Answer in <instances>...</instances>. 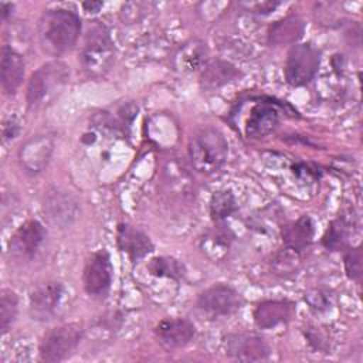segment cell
I'll return each instance as SVG.
<instances>
[{
	"label": "cell",
	"instance_id": "cell-1",
	"mask_svg": "<svg viewBox=\"0 0 363 363\" xmlns=\"http://www.w3.org/2000/svg\"><path fill=\"white\" fill-rule=\"evenodd\" d=\"M81 31L79 17L65 9H52L41 14L38 35L43 48L54 55L68 51L78 40Z\"/></svg>",
	"mask_w": 363,
	"mask_h": 363
},
{
	"label": "cell",
	"instance_id": "cell-2",
	"mask_svg": "<svg viewBox=\"0 0 363 363\" xmlns=\"http://www.w3.org/2000/svg\"><path fill=\"white\" fill-rule=\"evenodd\" d=\"M228 155V143L224 135L211 126L197 130L189 142L190 162L196 170L210 174L218 170Z\"/></svg>",
	"mask_w": 363,
	"mask_h": 363
},
{
	"label": "cell",
	"instance_id": "cell-3",
	"mask_svg": "<svg viewBox=\"0 0 363 363\" xmlns=\"http://www.w3.org/2000/svg\"><path fill=\"white\" fill-rule=\"evenodd\" d=\"M113 58V43L104 24L94 26L85 35L81 50V62L89 77H101Z\"/></svg>",
	"mask_w": 363,
	"mask_h": 363
},
{
	"label": "cell",
	"instance_id": "cell-4",
	"mask_svg": "<svg viewBox=\"0 0 363 363\" xmlns=\"http://www.w3.org/2000/svg\"><path fill=\"white\" fill-rule=\"evenodd\" d=\"M68 79V69L60 61L47 62L40 67L30 78L27 85V102L35 106L54 95Z\"/></svg>",
	"mask_w": 363,
	"mask_h": 363
},
{
	"label": "cell",
	"instance_id": "cell-5",
	"mask_svg": "<svg viewBox=\"0 0 363 363\" xmlns=\"http://www.w3.org/2000/svg\"><path fill=\"white\" fill-rule=\"evenodd\" d=\"M82 337L79 323H67L50 330L41 345L40 357L44 362H61L69 357Z\"/></svg>",
	"mask_w": 363,
	"mask_h": 363
},
{
	"label": "cell",
	"instance_id": "cell-6",
	"mask_svg": "<svg viewBox=\"0 0 363 363\" xmlns=\"http://www.w3.org/2000/svg\"><path fill=\"white\" fill-rule=\"evenodd\" d=\"M319 51L308 43L294 45L286 57L285 78L292 86L306 85L319 67Z\"/></svg>",
	"mask_w": 363,
	"mask_h": 363
},
{
	"label": "cell",
	"instance_id": "cell-7",
	"mask_svg": "<svg viewBox=\"0 0 363 363\" xmlns=\"http://www.w3.org/2000/svg\"><path fill=\"white\" fill-rule=\"evenodd\" d=\"M240 294L225 284H216L200 294L197 305L211 316H228L241 308Z\"/></svg>",
	"mask_w": 363,
	"mask_h": 363
},
{
	"label": "cell",
	"instance_id": "cell-8",
	"mask_svg": "<svg viewBox=\"0 0 363 363\" xmlns=\"http://www.w3.org/2000/svg\"><path fill=\"white\" fill-rule=\"evenodd\" d=\"M112 282V265L106 250L94 252L84 268L82 284L86 294L92 296H102L108 292Z\"/></svg>",
	"mask_w": 363,
	"mask_h": 363
},
{
	"label": "cell",
	"instance_id": "cell-9",
	"mask_svg": "<svg viewBox=\"0 0 363 363\" xmlns=\"http://www.w3.org/2000/svg\"><path fill=\"white\" fill-rule=\"evenodd\" d=\"M227 353L241 362L265 360L269 354V347L265 340L252 333L231 335L225 343Z\"/></svg>",
	"mask_w": 363,
	"mask_h": 363
},
{
	"label": "cell",
	"instance_id": "cell-10",
	"mask_svg": "<svg viewBox=\"0 0 363 363\" xmlns=\"http://www.w3.org/2000/svg\"><path fill=\"white\" fill-rule=\"evenodd\" d=\"M45 228L37 220L23 223L10 240V252L20 258H31L45 238Z\"/></svg>",
	"mask_w": 363,
	"mask_h": 363
},
{
	"label": "cell",
	"instance_id": "cell-11",
	"mask_svg": "<svg viewBox=\"0 0 363 363\" xmlns=\"http://www.w3.org/2000/svg\"><path fill=\"white\" fill-rule=\"evenodd\" d=\"M155 333L160 345L169 350L186 346L194 336V325L183 318H166L162 319L156 328Z\"/></svg>",
	"mask_w": 363,
	"mask_h": 363
},
{
	"label": "cell",
	"instance_id": "cell-12",
	"mask_svg": "<svg viewBox=\"0 0 363 363\" xmlns=\"http://www.w3.org/2000/svg\"><path fill=\"white\" fill-rule=\"evenodd\" d=\"M62 296L60 282H45L38 285L30 295V311L34 319L48 320L52 318Z\"/></svg>",
	"mask_w": 363,
	"mask_h": 363
},
{
	"label": "cell",
	"instance_id": "cell-13",
	"mask_svg": "<svg viewBox=\"0 0 363 363\" xmlns=\"http://www.w3.org/2000/svg\"><path fill=\"white\" fill-rule=\"evenodd\" d=\"M295 313V305L286 299H268L257 305L254 311V322L261 329H272L281 323H286Z\"/></svg>",
	"mask_w": 363,
	"mask_h": 363
},
{
	"label": "cell",
	"instance_id": "cell-14",
	"mask_svg": "<svg viewBox=\"0 0 363 363\" xmlns=\"http://www.w3.org/2000/svg\"><path fill=\"white\" fill-rule=\"evenodd\" d=\"M116 242L122 252H125L130 261H138L153 251L150 238L139 228L121 223L116 230Z\"/></svg>",
	"mask_w": 363,
	"mask_h": 363
},
{
	"label": "cell",
	"instance_id": "cell-15",
	"mask_svg": "<svg viewBox=\"0 0 363 363\" xmlns=\"http://www.w3.org/2000/svg\"><path fill=\"white\" fill-rule=\"evenodd\" d=\"M278 109L272 102H258L252 106L247 123L245 133L248 138H262L271 133L278 125Z\"/></svg>",
	"mask_w": 363,
	"mask_h": 363
},
{
	"label": "cell",
	"instance_id": "cell-16",
	"mask_svg": "<svg viewBox=\"0 0 363 363\" xmlns=\"http://www.w3.org/2000/svg\"><path fill=\"white\" fill-rule=\"evenodd\" d=\"M52 152V142L44 135L31 138L20 150V160L30 172H40L48 163Z\"/></svg>",
	"mask_w": 363,
	"mask_h": 363
},
{
	"label": "cell",
	"instance_id": "cell-17",
	"mask_svg": "<svg viewBox=\"0 0 363 363\" xmlns=\"http://www.w3.org/2000/svg\"><path fill=\"white\" fill-rule=\"evenodd\" d=\"M24 77L23 57L9 45L1 50V86L6 94H14Z\"/></svg>",
	"mask_w": 363,
	"mask_h": 363
},
{
	"label": "cell",
	"instance_id": "cell-18",
	"mask_svg": "<svg viewBox=\"0 0 363 363\" xmlns=\"http://www.w3.org/2000/svg\"><path fill=\"white\" fill-rule=\"evenodd\" d=\"M313 237V224L308 216L299 217L296 221L288 224L282 230L284 245L289 250L301 252L305 250Z\"/></svg>",
	"mask_w": 363,
	"mask_h": 363
},
{
	"label": "cell",
	"instance_id": "cell-19",
	"mask_svg": "<svg viewBox=\"0 0 363 363\" xmlns=\"http://www.w3.org/2000/svg\"><path fill=\"white\" fill-rule=\"evenodd\" d=\"M44 208L48 213V217L58 224H69L71 220L75 217V201L69 197V194H65V191L54 190L51 191L47 199Z\"/></svg>",
	"mask_w": 363,
	"mask_h": 363
},
{
	"label": "cell",
	"instance_id": "cell-20",
	"mask_svg": "<svg viewBox=\"0 0 363 363\" xmlns=\"http://www.w3.org/2000/svg\"><path fill=\"white\" fill-rule=\"evenodd\" d=\"M206 57H207L206 44L197 40H191L179 48L177 54L174 55V64L177 69L183 72H190L197 68H201L206 62Z\"/></svg>",
	"mask_w": 363,
	"mask_h": 363
},
{
	"label": "cell",
	"instance_id": "cell-21",
	"mask_svg": "<svg viewBox=\"0 0 363 363\" xmlns=\"http://www.w3.org/2000/svg\"><path fill=\"white\" fill-rule=\"evenodd\" d=\"M238 75V71L225 61H213L203 67L201 85L206 89H217Z\"/></svg>",
	"mask_w": 363,
	"mask_h": 363
},
{
	"label": "cell",
	"instance_id": "cell-22",
	"mask_svg": "<svg viewBox=\"0 0 363 363\" xmlns=\"http://www.w3.org/2000/svg\"><path fill=\"white\" fill-rule=\"evenodd\" d=\"M302 31L303 23L298 17L289 16L269 27L268 38L272 44H289L296 41L302 35Z\"/></svg>",
	"mask_w": 363,
	"mask_h": 363
},
{
	"label": "cell",
	"instance_id": "cell-23",
	"mask_svg": "<svg viewBox=\"0 0 363 363\" xmlns=\"http://www.w3.org/2000/svg\"><path fill=\"white\" fill-rule=\"evenodd\" d=\"M231 241H233V234L228 230L216 228L203 238L201 247H203V251H206V254L210 258L220 259L228 251Z\"/></svg>",
	"mask_w": 363,
	"mask_h": 363
},
{
	"label": "cell",
	"instance_id": "cell-24",
	"mask_svg": "<svg viewBox=\"0 0 363 363\" xmlns=\"http://www.w3.org/2000/svg\"><path fill=\"white\" fill-rule=\"evenodd\" d=\"M147 269L155 277L180 279L184 274L183 265L172 257H156L147 264Z\"/></svg>",
	"mask_w": 363,
	"mask_h": 363
},
{
	"label": "cell",
	"instance_id": "cell-25",
	"mask_svg": "<svg viewBox=\"0 0 363 363\" xmlns=\"http://www.w3.org/2000/svg\"><path fill=\"white\" fill-rule=\"evenodd\" d=\"M17 305L18 299L14 291L11 289H1L0 294V329L3 333L9 330L11 323L16 319L17 315Z\"/></svg>",
	"mask_w": 363,
	"mask_h": 363
},
{
	"label": "cell",
	"instance_id": "cell-26",
	"mask_svg": "<svg viewBox=\"0 0 363 363\" xmlns=\"http://www.w3.org/2000/svg\"><path fill=\"white\" fill-rule=\"evenodd\" d=\"M346 241H347V224L342 218L333 220L323 235V240H322L323 245L328 250L337 251L346 245Z\"/></svg>",
	"mask_w": 363,
	"mask_h": 363
},
{
	"label": "cell",
	"instance_id": "cell-27",
	"mask_svg": "<svg viewBox=\"0 0 363 363\" xmlns=\"http://www.w3.org/2000/svg\"><path fill=\"white\" fill-rule=\"evenodd\" d=\"M235 208H237V203L233 193L230 191H218L211 197L210 213H211V217L217 221L227 218L230 214L235 211Z\"/></svg>",
	"mask_w": 363,
	"mask_h": 363
},
{
	"label": "cell",
	"instance_id": "cell-28",
	"mask_svg": "<svg viewBox=\"0 0 363 363\" xmlns=\"http://www.w3.org/2000/svg\"><path fill=\"white\" fill-rule=\"evenodd\" d=\"M362 248L360 247H354V248H349L347 252L345 254V271L346 275L356 281L360 282L362 279Z\"/></svg>",
	"mask_w": 363,
	"mask_h": 363
},
{
	"label": "cell",
	"instance_id": "cell-29",
	"mask_svg": "<svg viewBox=\"0 0 363 363\" xmlns=\"http://www.w3.org/2000/svg\"><path fill=\"white\" fill-rule=\"evenodd\" d=\"M305 298L308 299L311 308H313V309L320 311V309H328L329 308V296L325 292L319 291V289H315V291L309 292Z\"/></svg>",
	"mask_w": 363,
	"mask_h": 363
},
{
	"label": "cell",
	"instance_id": "cell-30",
	"mask_svg": "<svg viewBox=\"0 0 363 363\" xmlns=\"http://www.w3.org/2000/svg\"><path fill=\"white\" fill-rule=\"evenodd\" d=\"M3 132H4L6 138H14V135L17 133V125L14 122L6 123L3 128Z\"/></svg>",
	"mask_w": 363,
	"mask_h": 363
},
{
	"label": "cell",
	"instance_id": "cell-31",
	"mask_svg": "<svg viewBox=\"0 0 363 363\" xmlns=\"http://www.w3.org/2000/svg\"><path fill=\"white\" fill-rule=\"evenodd\" d=\"M82 6H84V9H85L86 11L95 13V11H98V10L102 7V3H101V1H86V3H84Z\"/></svg>",
	"mask_w": 363,
	"mask_h": 363
},
{
	"label": "cell",
	"instance_id": "cell-32",
	"mask_svg": "<svg viewBox=\"0 0 363 363\" xmlns=\"http://www.w3.org/2000/svg\"><path fill=\"white\" fill-rule=\"evenodd\" d=\"M13 10V6L10 3H0V11H1V18L6 20L10 11Z\"/></svg>",
	"mask_w": 363,
	"mask_h": 363
}]
</instances>
